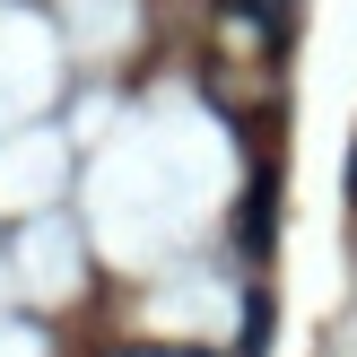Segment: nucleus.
Returning a JSON list of instances; mask_svg holds the SVG:
<instances>
[{
    "label": "nucleus",
    "instance_id": "1",
    "mask_svg": "<svg viewBox=\"0 0 357 357\" xmlns=\"http://www.w3.org/2000/svg\"><path fill=\"white\" fill-rule=\"evenodd\" d=\"M349 201H357V149H349Z\"/></svg>",
    "mask_w": 357,
    "mask_h": 357
}]
</instances>
